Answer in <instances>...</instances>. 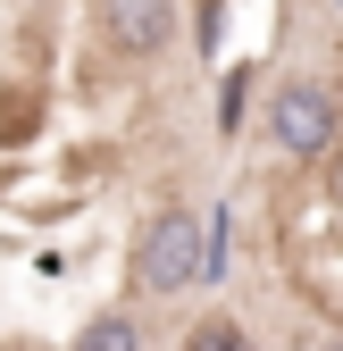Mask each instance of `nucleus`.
Listing matches in <instances>:
<instances>
[{
  "label": "nucleus",
  "mask_w": 343,
  "mask_h": 351,
  "mask_svg": "<svg viewBox=\"0 0 343 351\" xmlns=\"http://www.w3.org/2000/svg\"><path fill=\"white\" fill-rule=\"evenodd\" d=\"M201 276H209V226L193 209H159L143 226V243H134V293L143 301H176Z\"/></svg>",
  "instance_id": "nucleus-1"
},
{
  "label": "nucleus",
  "mask_w": 343,
  "mask_h": 351,
  "mask_svg": "<svg viewBox=\"0 0 343 351\" xmlns=\"http://www.w3.org/2000/svg\"><path fill=\"white\" fill-rule=\"evenodd\" d=\"M335 134H343V109H335V93H327L318 75H285L276 93H268V143L285 159H327Z\"/></svg>",
  "instance_id": "nucleus-2"
},
{
  "label": "nucleus",
  "mask_w": 343,
  "mask_h": 351,
  "mask_svg": "<svg viewBox=\"0 0 343 351\" xmlns=\"http://www.w3.org/2000/svg\"><path fill=\"white\" fill-rule=\"evenodd\" d=\"M101 34L117 59H159L176 42V0H101Z\"/></svg>",
  "instance_id": "nucleus-3"
},
{
  "label": "nucleus",
  "mask_w": 343,
  "mask_h": 351,
  "mask_svg": "<svg viewBox=\"0 0 343 351\" xmlns=\"http://www.w3.org/2000/svg\"><path fill=\"white\" fill-rule=\"evenodd\" d=\"M67 351H143V318L134 310H101V318H84V335Z\"/></svg>",
  "instance_id": "nucleus-4"
},
{
  "label": "nucleus",
  "mask_w": 343,
  "mask_h": 351,
  "mask_svg": "<svg viewBox=\"0 0 343 351\" xmlns=\"http://www.w3.org/2000/svg\"><path fill=\"white\" fill-rule=\"evenodd\" d=\"M318 351H343V335H335V343H318Z\"/></svg>",
  "instance_id": "nucleus-5"
},
{
  "label": "nucleus",
  "mask_w": 343,
  "mask_h": 351,
  "mask_svg": "<svg viewBox=\"0 0 343 351\" xmlns=\"http://www.w3.org/2000/svg\"><path fill=\"white\" fill-rule=\"evenodd\" d=\"M327 9H335V17H343V0H327Z\"/></svg>",
  "instance_id": "nucleus-6"
},
{
  "label": "nucleus",
  "mask_w": 343,
  "mask_h": 351,
  "mask_svg": "<svg viewBox=\"0 0 343 351\" xmlns=\"http://www.w3.org/2000/svg\"><path fill=\"white\" fill-rule=\"evenodd\" d=\"M0 351H17V343H0Z\"/></svg>",
  "instance_id": "nucleus-7"
}]
</instances>
